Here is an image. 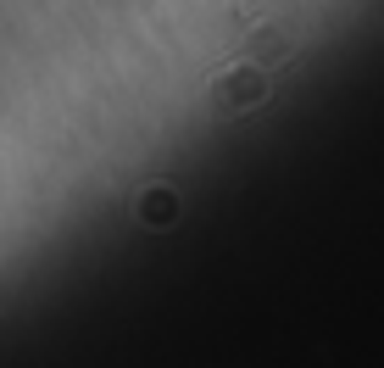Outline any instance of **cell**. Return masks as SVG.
<instances>
[{
	"mask_svg": "<svg viewBox=\"0 0 384 368\" xmlns=\"http://www.w3.org/2000/svg\"><path fill=\"white\" fill-rule=\"evenodd\" d=\"M256 51L262 56H284V34H256Z\"/></svg>",
	"mask_w": 384,
	"mask_h": 368,
	"instance_id": "cell-1",
	"label": "cell"
}]
</instances>
